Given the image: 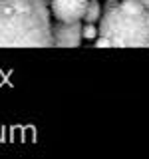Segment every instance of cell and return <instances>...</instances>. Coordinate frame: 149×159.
Masks as SVG:
<instances>
[{"instance_id": "cell-1", "label": "cell", "mask_w": 149, "mask_h": 159, "mask_svg": "<svg viewBox=\"0 0 149 159\" xmlns=\"http://www.w3.org/2000/svg\"><path fill=\"white\" fill-rule=\"evenodd\" d=\"M50 48L52 12L46 0H0V48Z\"/></svg>"}, {"instance_id": "cell-2", "label": "cell", "mask_w": 149, "mask_h": 159, "mask_svg": "<svg viewBox=\"0 0 149 159\" xmlns=\"http://www.w3.org/2000/svg\"><path fill=\"white\" fill-rule=\"evenodd\" d=\"M97 30L115 48H145L149 46V8L139 0H119L102 12Z\"/></svg>"}, {"instance_id": "cell-3", "label": "cell", "mask_w": 149, "mask_h": 159, "mask_svg": "<svg viewBox=\"0 0 149 159\" xmlns=\"http://www.w3.org/2000/svg\"><path fill=\"white\" fill-rule=\"evenodd\" d=\"M82 20L76 22H62L56 20V24L52 26V36H54V46L60 48H76L82 44Z\"/></svg>"}, {"instance_id": "cell-4", "label": "cell", "mask_w": 149, "mask_h": 159, "mask_svg": "<svg viewBox=\"0 0 149 159\" xmlns=\"http://www.w3.org/2000/svg\"><path fill=\"white\" fill-rule=\"evenodd\" d=\"M89 0H50V10L54 18L62 22H76L84 20Z\"/></svg>"}, {"instance_id": "cell-5", "label": "cell", "mask_w": 149, "mask_h": 159, "mask_svg": "<svg viewBox=\"0 0 149 159\" xmlns=\"http://www.w3.org/2000/svg\"><path fill=\"white\" fill-rule=\"evenodd\" d=\"M102 12H103L102 2H99V0H89L88 8H86V14H84V20L96 24V22H99V18H102Z\"/></svg>"}, {"instance_id": "cell-6", "label": "cell", "mask_w": 149, "mask_h": 159, "mask_svg": "<svg viewBox=\"0 0 149 159\" xmlns=\"http://www.w3.org/2000/svg\"><path fill=\"white\" fill-rule=\"evenodd\" d=\"M82 34H84V38H86V40H93V38H97L99 30L96 28V24H93V22H86V26L82 28Z\"/></svg>"}, {"instance_id": "cell-7", "label": "cell", "mask_w": 149, "mask_h": 159, "mask_svg": "<svg viewBox=\"0 0 149 159\" xmlns=\"http://www.w3.org/2000/svg\"><path fill=\"white\" fill-rule=\"evenodd\" d=\"M96 48H111V42H109V38L102 36V34H97V38H96Z\"/></svg>"}, {"instance_id": "cell-8", "label": "cell", "mask_w": 149, "mask_h": 159, "mask_svg": "<svg viewBox=\"0 0 149 159\" xmlns=\"http://www.w3.org/2000/svg\"><path fill=\"white\" fill-rule=\"evenodd\" d=\"M139 2H141V4H143L145 8H149V0H139Z\"/></svg>"}]
</instances>
